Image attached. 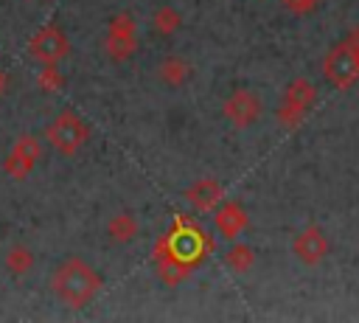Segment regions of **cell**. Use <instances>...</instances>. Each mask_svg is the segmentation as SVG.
Returning <instances> with one entry per match:
<instances>
[{"label":"cell","mask_w":359,"mask_h":323,"mask_svg":"<svg viewBox=\"0 0 359 323\" xmlns=\"http://www.w3.org/2000/svg\"><path fill=\"white\" fill-rule=\"evenodd\" d=\"M101 275L98 270H93L84 258L79 256H70L65 258L53 275H50V292L70 309H81L87 306L98 292H101Z\"/></svg>","instance_id":"obj_1"},{"label":"cell","mask_w":359,"mask_h":323,"mask_svg":"<svg viewBox=\"0 0 359 323\" xmlns=\"http://www.w3.org/2000/svg\"><path fill=\"white\" fill-rule=\"evenodd\" d=\"M45 140L50 149H56L62 157H73L87 140H90V126L84 118L73 110H62L45 129Z\"/></svg>","instance_id":"obj_2"},{"label":"cell","mask_w":359,"mask_h":323,"mask_svg":"<svg viewBox=\"0 0 359 323\" xmlns=\"http://www.w3.org/2000/svg\"><path fill=\"white\" fill-rule=\"evenodd\" d=\"M314 101H317V87L306 76L292 79L286 84L283 95H280V104H278V124L283 129H294L309 115V110L314 107Z\"/></svg>","instance_id":"obj_3"},{"label":"cell","mask_w":359,"mask_h":323,"mask_svg":"<svg viewBox=\"0 0 359 323\" xmlns=\"http://www.w3.org/2000/svg\"><path fill=\"white\" fill-rule=\"evenodd\" d=\"M104 51L112 62H126L137 51V22L129 11H118L107 22Z\"/></svg>","instance_id":"obj_4"},{"label":"cell","mask_w":359,"mask_h":323,"mask_svg":"<svg viewBox=\"0 0 359 323\" xmlns=\"http://www.w3.org/2000/svg\"><path fill=\"white\" fill-rule=\"evenodd\" d=\"M28 53L34 62L39 65H59L62 59H67L70 53V42H67V34L59 28V25H42L34 39L28 42Z\"/></svg>","instance_id":"obj_5"},{"label":"cell","mask_w":359,"mask_h":323,"mask_svg":"<svg viewBox=\"0 0 359 323\" xmlns=\"http://www.w3.org/2000/svg\"><path fill=\"white\" fill-rule=\"evenodd\" d=\"M261 112H264L261 95H258L255 90H250V87L233 90V93L224 98V104H222V115H224L236 129H247V126L258 124Z\"/></svg>","instance_id":"obj_6"},{"label":"cell","mask_w":359,"mask_h":323,"mask_svg":"<svg viewBox=\"0 0 359 323\" xmlns=\"http://www.w3.org/2000/svg\"><path fill=\"white\" fill-rule=\"evenodd\" d=\"M39 157H42V143H39V138H36V135H20V138L14 140V146H11V152H8L6 160H3V171H6L11 180H25V177L34 171V166H36Z\"/></svg>","instance_id":"obj_7"},{"label":"cell","mask_w":359,"mask_h":323,"mask_svg":"<svg viewBox=\"0 0 359 323\" xmlns=\"http://www.w3.org/2000/svg\"><path fill=\"white\" fill-rule=\"evenodd\" d=\"M323 73H325V79H328V84L334 90H348V87L356 84L359 67H356L353 53H351V48L345 42H339V45H334L328 51V56L323 62Z\"/></svg>","instance_id":"obj_8"},{"label":"cell","mask_w":359,"mask_h":323,"mask_svg":"<svg viewBox=\"0 0 359 323\" xmlns=\"http://www.w3.org/2000/svg\"><path fill=\"white\" fill-rule=\"evenodd\" d=\"M194 267H196V264H191V261L180 258V256L171 250V244H168V239H165V236L154 244V270H157V275H160V281H163V284H168V286L182 284V281L191 275V270H194Z\"/></svg>","instance_id":"obj_9"},{"label":"cell","mask_w":359,"mask_h":323,"mask_svg":"<svg viewBox=\"0 0 359 323\" xmlns=\"http://www.w3.org/2000/svg\"><path fill=\"white\" fill-rule=\"evenodd\" d=\"M292 253L297 256L300 264H309V267L320 264V261L328 256V236H325V230H323L320 225H306V228L294 236Z\"/></svg>","instance_id":"obj_10"},{"label":"cell","mask_w":359,"mask_h":323,"mask_svg":"<svg viewBox=\"0 0 359 323\" xmlns=\"http://www.w3.org/2000/svg\"><path fill=\"white\" fill-rule=\"evenodd\" d=\"M213 225L219 230V236L224 239H238L247 228H250V216L247 211L236 202V199H227V202H219L213 208Z\"/></svg>","instance_id":"obj_11"},{"label":"cell","mask_w":359,"mask_h":323,"mask_svg":"<svg viewBox=\"0 0 359 323\" xmlns=\"http://www.w3.org/2000/svg\"><path fill=\"white\" fill-rule=\"evenodd\" d=\"M222 194H224V188H222V183L213 180V177H202V180L191 183V185L182 191L185 202H188L194 211H199V213L213 211V208L222 202Z\"/></svg>","instance_id":"obj_12"},{"label":"cell","mask_w":359,"mask_h":323,"mask_svg":"<svg viewBox=\"0 0 359 323\" xmlns=\"http://www.w3.org/2000/svg\"><path fill=\"white\" fill-rule=\"evenodd\" d=\"M137 230H140V225H137L135 213H129V211H118L107 222V239L112 244H129L137 236Z\"/></svg>","instance_id":"obj_13"},{"label":"cell","mask_w":359,"mask_h":323,"mask_svg":"<svg viewBox=\"0 0 359 323\" xmlns=\"http://www.w3.org/2000/svg\"><path fill=\"white\" fill-rule=\"evenodd\" d=\"M188 73H191V67H188V62L180 53H168L157 65V79L165 87H182L188 81Z\"/></svg>","instance_id":"obj_14"},{"label":"cell","mask_w":359,"mask_h":323,"mask_svg":"<svg viewBox=\"0 0 359 323\" xmlns=\"http://www.w3.org/2000/svg\"><path fill=\"white\" fill-rule=\"evenodd\" d=\"M151 28H154V34H160V37H174V34L182 28V14H180L174 6H160V8H154V14H151Z\"/></svg>","instance_id":"obj_15"},{"label":"cell","mask_w":359,"mask_h":323,"mask_svg":"<svg viewBox=\"0 0 359 323\" xmlns=\"http://www.w3.org/2000/svg\"><path fill=\"white\" fill-rule=\"evenodd\" d=\"M34 261H36V256H34V250L25 247V244H11V247L6 250V270H8L11 275H17V278L25 275V272H31Z\"/></svg>","instance_id":"obj_16"},{"label":"cell","mask_w":359,"mask_h":323,"mask_svg":"<svg viewBox=\"0 0 359 323\" xmlns=\"http://www.w3.org/2000/svg\"><path fill=\"white\" fill-rule=\"evenodd\" d=\"M224 264H227V270H233V272L244 275V272H250V270H252V264H255V250H252L250 244L236 242V244L224 253Z\"/></svg>","instance_id":"obj_17"},{"label":"cell","mask_w":359,"mask_h":323,"mask_svg":"<svg viewBox=\"0 0 359 323\" xmlns=\"http://www.w3.org/2000/svg\"><path fill=\"white\" fill-rule=\"evenodd\" d=\"M36 87L42 93H59L65 87V76H62L59 65H42L36 73Z\"/></svg>","instance_id":"obj_18"},{"label":"cell","mask_w":359,"mask_h":323,"mask_svg":"<svg viewBox=\"0 0 359 323\" xmlns=\"http://www.w3.org/2000/svg\"><path fill=\"white\" fill-rule=\"evenodd\" d=\"M320 3H323V0H280V6H283L286 11H292V14H297V17L311 14Z\"/></svg>","instance_id":"obj_19"},{"label":"cell","mask_w":359,"mask_h":323,"mask_svg":"<svg viewBox=\"0 0 359 323\" xmlns=\"http://www.w3.org/2000/svg\"><path fill=\"white\" fill-rule=\"evenodd\" d=\"M6 81H8V76H6V73H3V70H0V95H3V93H6Z\"/></svg>","instance_id":"obj_20"}]
</instances>
